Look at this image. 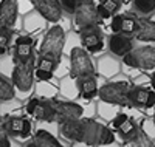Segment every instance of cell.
Wrapping results in <instances>:
<instances>
[{"mask_svg": "<svg viewBox=\"0 0 155 147\" xmlns=\"http://www.w3.org/2000/svg\"><path fill=\"white\" fill-rule=\"evenodd\" d=\"M64 47H65V31L62 26L54 25L47 31L42 45H41V56L50 57L59 64Z\"/></svg>", "mask_w": 155, "mask_h": 147, "instance_id": "7a4b0ae2", "label": "cell"}, {"mask_svg": "<svg viewBox=\"0 0 155 147\" xmlns=\"http://www.w3.org/2000/svg\"><path fill=\"white\" fill-rule=\"evenodd\" d=\"M129 145L130 147H155L153 141L149 138V135L143 129H138L135 138L129 141Z\"/></svg>", "mask_w": 155, "mask_h": 147, "instance_id": "603a6c76", "label": "cell"}, {"mask_svg": "<svg viewBox=\"0 0 155 147\" xmlns=\"http://www.w3.org/2000/svg\"><path fill=\"white\" fill-rule=\"evenodd\" d=\"M121 25H123V16H120V14L112 16V22H110L112 33H121Z\"/></svg>", "mask_w": 155, "mask_h": 147, "instance_id": "83f0119b", "label": "cell"}, {"mask_svg": "<svg viewBox=\"0 0 155 147\" xmlns=\"http://www.w3.org/2000/svg\"><path fill=\"white\" fill-rule=\"evenodd\" d=\"M121 0H101V3L96 5L98 14L101 19H110L113 14L120 11L121 8Z\"/></svg>", "mask_w": 155, "mask_h": 147, "instance_id": "ffe728a7", "label": "cell"}, {"mask_svg": "<svg viewBox=\"0 0 155 147\" xmlns=\"http://www.w3.org/2000/svg\"><path fill=\"white\" fill-rule=\"evenodd\" d=\"M132 8L143 17L152 16L155 12V0H132Z\"/></svg>", "mask_w": 155, "mask_h": 147, "instance_id": "7402d4cb", "label": "cell"}, {"mask_svg": "<svg viewBox=\"0 0 155 147\" xmlns=\"http://www.w3.org/2000/svg\"><path fill=\"white\" fill-rule=\"evenodd\" d=\"M5 133L8 136H22L27 138L31 133V122L25 118L6 116L5 118Z\"/></svg>", "mask_w": 155, "mask_h": 147, "instance_id": "7c38bea8", "label": "cell"}, {"mask_svg": "<svg viewBox=\"0 0 155 147\" xmlns=\"http://www.w3.org/2000/svg\"><path fill=\"white\" fill-rule=\"evenodd\" d=\"M14 84L8 82L5 77L0 76V102L3 101H9L14 98Z\"/></svg>", "mask_w": 155, "mask_h": 147, "instance_id": "d4e9b609", "label": "cell"}, {"mask_svg": "<svg viewBox=\"0 0 155 147\" xmlns=\"http://www.w3.org/2000/svg\"><path fill=\"white\" fill-rule=\"evenodd\" d=\"M138 129H140V127H138V124L134 121V119H132V118H127L126 121H124L118 129H116V130L120 132V135L123 136V139H126V141L129 142L130 139H134V138H135Z\"/></svg>", "mask_w": 155, "mask_h": 147, "instance_id": "44dd1931", "label": "cell"}, {"mask_svg": "<svg viewBox=\"0 0 155 147\" xmlns=\"http://www.w3.org/2000/svg\"><path fill=\"white\" fill-rule=\"evenodd\" d=\"M121 2H127V0H121Z\"/></svg>", "mask_w": 155, "mask_h": 147, "instance_id": "8d00e7d4", "label": "cell"}, {"mask_svg": "<svg viewBox=\"0 0 155 147\" xmlns=\"http://www.w3.org/2000/svg\"><path fill=\"white\" fill-rule=\"evenodd\" d=\"M37 101H39L37 98H33V99H31V101H30V102L27 104V112H28L30 115H33V110H34V107H36Z\"/></svg>", "mask_w": 155, "mask_h": 147, "instance_id": "d6a6232c", "label": "cell"}, {"mask_svg": "<svg viewBox=\"0 0 155 147\" xmlns=\"http://www.w3.org/2000/svg\"><path fill=\"white\" fill-rule=\"evenodd\" d=\"M3 54H6V48L5 47H0V56H3Z\"/></svg>", "mask_w": 155, "mask_h": 147, "instance_id": "e575fe53", "label": "cell"}, {"mask_svg": "<svg viewBox=\"0 0 155 147\" xmlns=\"http://www.w3.org/2000/svg\"><path fill=\"white\" fill-rule=\"evenodd\" d=\"M59 2H61V6H62L64 11L68 12V14H73L81 0H59Z\"/></svg>", "mask_w": 155, "mask_h": 147, "instance_id": "4316f807", "label": "cell"}, {"mask_svg": "<svg viewBox=\"0 0 155 147\" xmlns=\"http://www.w3.org/2000/svg\"><path fill=\"white\" fill-rule=\"evenodd\" d=\"M28 147H64L50 132L47 130H39L36 135H34V139L33 142L28 145Z\"/></svg>", "mask_w": 155, "mask_h": 147, "instance_id": "d6986e66", "label": "cell"}, {"mask_svg": "<svg viewBox=\"0 0 155 147\" xmlns=\"http://www.w3.org/2000/svg\"><path fill=\"white\" fill-rule=\"evenodd\" d=\"M109 50L112 54L124 57L129 51L134 50V41L130 36H126L123 33H112L109 37Z\"/></svg>", "mask_w": 155, "mask_h": 147, "instance_id": "4fadbf2b", "label": "cell"}, {"mask_svg": "<svg viewBox=\"0 0 155 147\" xmlns=\"http://www.w3.org/2000/svg\"><path fill=\"white\" fill-rule=\"evenodd\" d=\"M58 67V62H54L53 59L50 57H45V56H41L39 57V62H37V68H42V70H47V71H51L53 73Z\"/></svg>", "mask_w": 155, "mask_h": 147, "instance_id": "484cf974", "label": "cell"}, {"mask_svg": "<svg viewBox=\"0 0 155 147\" xmlns=\"http://www.w3.org/2000/svg\"><path fill=\"white\" fill-rule=\"evenodd\" d=\"M81 45L88 53H98L104 48V37H102L99 26L81 31Z\"/></svg>", "mask_w": 155, "mask_h": 147, "instance_id": "8fae6325", "label": "cell"}, {"mask_svg": "<svg viewBox=\"0 0 155 147\" xmlns=\"http://www.w3.org/2000/svg\"><path fill=\"white\" fill-rule=\"evenodd\" d=\"M53 107L56 112V122L65 121V119H76L81 118L84 113V109L76 102H67V101H53Z\"/></svg>", "mask_w": 155, "mask_h": 147, "instance_id": "30bf717a", "label": "cell"}, {"mask_svg": "<svg viewBox=\"0 0 155 147\" xmlns=\"http://www.w3.org/2000/svg\"><path fill=\"white\" fill-rule=\"evenodd\" d=\"M73 16H74V23L79 28V31L95 28L102 20L98 14V8L93 0H81L79 5L76 6Z\"/></svg>", "mask_w": 155, "mask_h": 147, "instance_id": "3957f363", "label": "cell"}, {"mask_svg": "<svg viewBox=\"0 0 155 147\" xmlns=\"http://www.w3.org/2000/svg\"><path fill=\"white\" fill-rule=\"evenodd\" d=\"M34 81V57H28L25 60H16L12 70V84L20 91H28Z\"/></svg>", "mask_w": 155, "mask_h": 147, "instance_id": "52a82bcc", "label": "cell"}, {"mask_svg": "<svg viewBox=\"0 0 155 147\" xmlns=\"http://www.w3.org/2000/svg\"><path fill=\"white\" fill-rule=\"evenodd\" d=\"M17 2L2 0L0 2V30H12L17 20Z\"/></svg>", "mask_w": 155, "mask_h": 147, "instance_id": "5bb4252c", "label": "cell"}, {"mask_svg": "<svg viewBox=\"0 0 155 147\" xmlns=\"http://www.w3.org/2000/svg\"><path fill=\"white\" fill-rule=\"evenodd\" d=\"M124 64L130 68H138V70H153L155 68V47L146 45L140 47L132 51H129L123 57Z\"/></svg>", "mask_w": 155, "mask_h": 147, "instance_id": "5b68a950", "label": "cell"}, {"mask_svg": "<svg viewBox=\"0 0 155 147\" xmlns=\"http://www.w3.org/2000/svg\"><path fill=\"white\" fill-rule=\"evenodd\" d=\"M70 74L73 79L81 76H95V67L88 51L82 47H74L70 53Z\"/></svg>", "mask_w": 155, "mask_h": 147, "instance_id": "277c9868", "label": "cell"}, {"mask_svg": "<svg viewBox=\"0 0 155 147\" xmlns=\"http://www.w3.org/2000/svg\"><path fill=\"white\" fill-rule=\"evenodd\" d=\"M34 76L37 77V81H50V79L53 77V73L47 71V70H42V68H37L34 71Z\"/></svg>", "mask_w": 155, "mask_h": 147, "instance_id": "f546056e", "label": "cell"}, {"mask_svg": "<svg viewBox=\"0 0 155 147\" xmlns=\"http://www.w3.org/2000/svg\"><path fill=\"white\" fill-rule=\"evenodd\" d=\"M11 142L8 139V135L6 133H0V147H9Z\"/></svg>", "mask_w": 155, "mask_h": 147, "instance_id": "1f68e13d", "label": "cell"}, {"mask_svg": "<svg viewBox=\"0 0 155 147\" xmlns=\"http://www.w3.org/2000/svg\"><path fill=\"white\" fill-rule=\"evenodd\" d=\"M31 2H34V0H31Z\"/></svg>", "mask_w": 155, "mask_h": 147, "instance_id": "74e56055", "label": "cell"}, {"mask_svg": "<svg viewBox=\"0 0 155 147\" xmlns=\"http://www.w3.org/2000/svg\"><path fill=\"white\" fill-rule=\"evenodd\" d=\"M134 36L140 42L155 44V22L146 17H138V30Z\"/></svg>", "mask_w": 155, "mask_h": 147, "instance_id": "9a60e30c", "label": "cell"}, {"mask_svg": "<svg viewBox=\"0 0 155 147\" xmlns=\"http://www.w3.org/2000/svg\"><path fill=\"white\" fill-rule=\"evenodd\" d=\"M37 14H41L45 20L56 23L62 17V6L59 0H34L33 2Z\"/></svg>", "mask_w": 155, "mask_h": 147, "instance_id": "ba28073f", "label": "cell"}, {"mask_svg": "<svg viewBox=\"0 0 155 147\" xmlns=\"http://www.w3.org/2000/svg\"><path fill=\"white\" fill-rule=\"evenodd\" d=\"M138 30V17L134 16H123V25L121 33L126 36H134Z\"/></svg>", "mask_w": 155, "mask_h": 147, "instance_id": "cb8c5ba5", "label": "cell"}, {"mask_svg": "<svg viewBox=\"0 0 155 147\" xmlns=\"http://www.w3.org/2000/svg\"><path fill=\"white\" fill-rule=\"evenodd\" d=\"M153 124H155V115H153Z\"/></svg>", "mask_w": 155, "mask_h": 147, "instance_id": "d590c367", "label": "cell"}, {"mask_svg": "<svg viewBox=\"0 0 155 147\" xmlns=\"http://www.w3.org/2000/svg\"><path fill=\"white\" fill-rule=\"evenodd\" d=\"M33 116L41 119V121H48V122H56V112L53 107V101H42L39 99L34 110Z\"/></svg>", "mask_w": 155, "mask_h": 147, "instance_id": "2e32d148", "label": "cell"}, {"mask_svg": "<svg viewBox=\"0 0 155 147\" xmlns=\"http://www.w3.org/2000/svg\"><path fill=\"white\" fill-rule=\"evenodd\" d=\"M59 132L64 138L87 144V145H107L115 141V133L107 126L95 119H65L59 122Z\"/></svg>", "mask_w": 155, "mask_h": 147, "instance_id": "6da1fadb", "label": "cell"}, {"mask_svg": "<svg viewBox=\"0 0 155 147\" xmlns=\"http://www.w3.org/2000/svg\"><path fill=\"white\" fill-rule=\"evenodd\" d=\"M78 88H79V95L84 99H92L98 95V84L95 76H81L76 79Z\"/></svg>", "mask_w": 155, "mask_h": 147, "instance_id": "e0dca14e", "label": "cell"}, {"mask_svg": "<svg viewBox=\"0 0 155 147\" xmlns=\"http://www.w3.org/2000/svg\"><path fill=\"white\" fill-rule=\"evenodd\" d=\"M130 88L127 82H109L98 90V96L102 102L112 105H130L127 91Z\"/></svg>", "mask_w": 155, "mask_h": 147, "instance_id": "8992f818", "label": "cell"}, {"mask_svg": "<svg viewBox=\"0 0 155 147\" xmlns=\"http://www.w3.org/2000/svg\"><path fill=\"white\" fill-rule=\"evenodd\" d=\"M5 118L6 116H0V133H5Z\"/></svg>", "mask_w": 155, "mask_h": 147, "instance_id": "836d02e7", "label": "cell"}, {"mask_svg": "<svg viewBox=\"0 0 155 147\" xmlns=\"http://www.w3.org/2000/svg\"><path fill=\"white\" fill-rule=\"evenodd\" d=\"M127 98L134 107L150 109L155 105V91L144 87H130L127 91Z\"/></svg>", "mask_w": 155, "mask_h": 147, "instance_id": "9c48e42d", "label": "cell"}, {"mask_svg": "<svg viewBox=\"0 0 155 147\" xmlns=\"http://www.w3.org/2000/svg\"><path fill=\"white\" fill-rule=\"evenodd\" d=\"M16 60H25L33 56V39L30 36H20L14 44Z\"/></svg>", "mask_w": 155, "mask_h": 147, "instance_id": "ac0fdd59", "label": "cell"}, {"mask_svg": "<svg viewBox=\"0 0 155 147\" xmlns=\"http://www.w3.org/2000/svg\"><path fill=\"white\" fill-rule=\"evenodd\" d=\"M11 31L12 30H0V47L8 48L11 41Z\"/></svg>", "mask_w": 155, "mask_h": 147, "instance_id": "f1b7e54d", "label": "cell"}, {"mask_svg": "<svg viewBox=\"0 0 155 147\" xmlns=\"http://www.w3.org/2000/svg\"><path fill=\"white\" fill-rule=\"evenodd\" d=\"M129 116L126 115V113H120V115H116L115 118H113V121H112V126H113V129H118L124 121H126V119H127Z\"/></svg>", "mask_w": 155, "mask_h": 147, "instance_id": "4dcf8cb0", "label": "cell"}]
</instances>
